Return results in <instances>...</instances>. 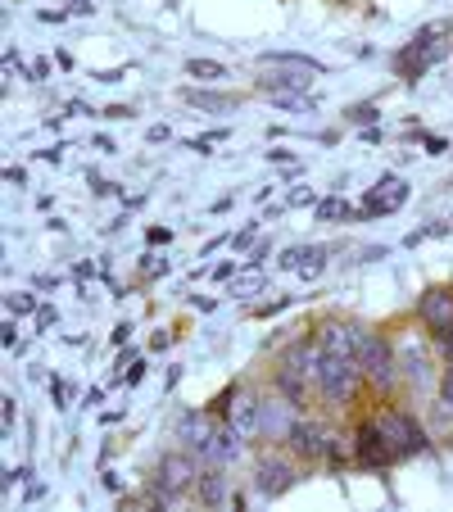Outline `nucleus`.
Instances as JSON below:
<instances>
[{"label":"nucleus","instance_id":"f257e3e1","mask_svg":"<svg viewBox=\"0 0 453 512\" xmlns=\"http://www.w3.org/2000/svg\"><path fill=\"white\" fill-rule=\"evenodd\" d=\"M318 368H322V340L318 336H299L295 345L281 349V363H277V390L295 404L318 390Z\"/></svg>","mask_w":453,"mask_h":512},{"label":"nucleus","instance_id":"f03ea898","mask_svg":"<svg viewBox=\"0 0 453 512\" xmlns=\"http://www.w3.org/2000/svg\"><path fill=\"white\" fill-rule=\"evenodd\" d=\"M363 363L358 358H340V354H322V368H318V390H322V399L327 404H336V408H345V404H354V395H358V386H363Z\"/></svg>","mask_w":453,"mask_h":512},{"label":"nucleus","instance_id":"7ed1b4c3","mask_svg":"<svg viewBox=\"0 0 453 512\" xmlns=\"http://www.w3.org/2000/svg\"><path fill=\"white\" fill-rule=\"evenodd\" d=\"M358 363H363V377H367V386H372V390L390 395V390L399 386V349L390 345L386 336L367 331L363 349H358Z\"/></svg>","mask_w":453,"mask_h":512},{"label":"nucleus","instance_id":"20e7f679","mask_svg":"<svg viewBox=\"0 0 453 512\" xmlns=\"http://www.w3.org/2000/svg\"><path fill=\"white\" fill-rule=\"evenodd\" d=\"M376 426H381V435H386L390 458H395V463H404V458H417V454L426 449V431L417 426V417L404 413V408L376 413Z\"/></svg>","mask_w":453,"mask_h":512},{"label":"nucleus","instance_id":"39448f33","mask_svg":"<svg viewBox=\"0 0 453 512\" xmlns=\"http://www.w3.org/2000/svg\"><path fill=\"white\" fill-rule=\"evenodd\" d=\"M200 472L204 467L195 463V454H164L155 467V490H164L168 499H186V494H195Z\"/></svg>","mask_w":453,"mask_h":512},{"label":"nucleus","instance_id":"423d86ee","mask_svg":"<svg viewBox=\"0 0 453 512\" xmlns=\"http://www.w3.org/2000/svg\"><path fill=\"white\" fill-rule=\"evenodd\" d=\"M295 481H299L295 463H290L281 449H263V458L254 463V490H259L263 499H281Z\"/></svg>","mask_w":453,"mask_h":512},{"label":"nucleus","instance_id":"0eeeda50","mask_svg":"<svg viewBox=\"0 0 453 512\" xmlns=\"http://www.w3.org/2000/svg\"><path fill=\"white\" fill-rule=\"evenodd\" d=\"M295 399H286L277 390L272 399H263V413H259V440H268V445H281V440H290V431H295Z\"/></svg>","mask_w":453,"mask_h":512},{"label":"nucleus","instance_id":"6e6552de","mask_svg":"<svg viewBox=\"0 0 453 512\" xmlns=\"http://www.w3.org/2000/svg\"><path fill=\"white\" fill-rule=\"evenodd\" d=\"M354 463L372 467V472H381V467L395 463V458H390L386 435H381V426H376V417H367V422L354 426Z\"/></svg>","mask_w":453,"mask_h":512},{"label":"nucleus","instance_id":"1a4fd4ad","mask_svg":"<svg viewBox=\"0 0 453 512\" xmlns=\"http://www.w3.org/2000/svg\"><path fill=\"white\" fill-rule=\"evenodd\" d=\"M218 426L222 422H213L209 408H204V413H186L182 422H177V440H186V449H191L195 458H204V463H209L213 445H218Z\"/></svg>","mask_w":453,"mask_h":512},{"label":"nucleus","instance_id":"9d476101","mask_svg":"<svg viewBox=\"0 0 453 512\" xmlns=\"http://www.w3.org/2000/svg\"><path fill=\"white\" fill-rule=\"evenodd\" d=\"M286 445H290V454L313 458V463H318V458H331V445H336V435H331L322 422H313V417H299Z\"/></svg>","mask_w":453,"mask_h":512},{"label":"nucleus","instance_id":"9b49d317","mask_svg":"<svg viewBox=\"0 0 453 512\" xmlns=\"http://www.w3.org/2000/svg\"><path fill=\"white\" fill-rule=\"evenodd\" d=\"M417 313H422V322L431 327V336H440V340L453 336V290L449 286L426 290L422 300H417Z\"/></svg>","mask_w":453,"mask_h":512},{"label":"nucleus","instance_id":"f8f14e48","mask_svg":"<svg viewBox=\"0 0 453 512\" xmlns=\"http://www.w3.org/2000/svg\"><path fill=\"white\" fill-rule=\"evenodd\" d=\"M318 340H322V354L358 358V349H363L367 331H363V327H354V322H340V318H331V322H327V327H322V331H318Z\"/></svg>","mask_w":453,"mask_h":512},{"label":"nucleus","instance_id":"ddd939ff","mask_svg":"<svg viewBox=\"0 0 453 512\" xmlns=\"http://www.w3.org/2000/svg\"><path fill=\"white\" fill-rule=\"evenodd\" d=\"M259 413H263V399L250 395V390H232V399H227V422L236 426V431L245 435V440H259Z\"/></svg>","mask_w":453,"mask_h":512},{"label":"nucleus","instance_id":"4468645a","mask_svg":"<svg viewBox=\"0 0 453 512\" xmlns=\"http://www.w3.org/2000/svg\"><path fill=\"white\" fill-rule=\"evenodd\" d=\"M404 204H408V182L390 173V177H381V182L372 186L363 213H367V218H381V213H395V209H404Z\"/></svg>","mask_w":453,"mask_h":512},{"label":"nucleus","instance_id":"2eb2a0df","mask_svg":"<svg viewBox=\"0 0 453 512\" xmlns=\"http://www.w3.org/2000/svg\"><path fill=\"white\" fill-rule=\"evenodd\" d=\"M272 68H281V73H272V78H259L263 91H272V96H277V91H299V96L309 91V82H313L309 68H295V64H272Z\"/></svg>","mask_w":453,"mask_h":512},{"label":"nucleus","instance_id":"dca6fc26","mask_svg":"<svg viewBox=\"0 0 453 512\" xmlns=\"http://www.w3.org/2000/svg\"><path fill=\"white\" fill-rule=\"evenodd\" d=\"M227 499H232V494H227V476H222V467L200 472V481H195V503H204V508H222Z\"/></svg>","mask_w":453,"mask_h":512},{"label":"nucleus","instance_id":"f3484780","mask_svg":"<svg viewBox=\"0 0 453 512\" xmlns=\"http://www.w3.org/2000/svg\"><path fill=\"white\" fill-rule=\"evenodd\" d=\"M404 354H408V381H413V386H426V381H431V363H426V354H422V340H408L404 345Z\"/></svg>","mask_w":453,"mask_h":512},{"label":"nucleus","instance_id":"a211bd4d","mask_svg":"<svg viewBox=\"0 0 453 512\" xmlns=\"http://www.w3.org/2000/svg\"><path fill=\"white\" fill-rule=\"evenodd\" d=\"M186 105H195V109H213V114H222V109H232L236 100H232V96H218V91H186Z\"/></svg>","mask_w":453,"mask_h":512},{"label":"nucleus","instance_id":"6ab92c4d","mask_svg":"<svg viewBox=\"0 0 453 512\" xmlns=\"http://www.w3.org/2000/svg\"><path fill=\"white\" fill-rule=\"evenodd\" d=\"M263 64H295V68H309V73H322L318 59L295 55V50H268V55H263Z\"/></svg>","mask_w":453,"mask_h":512},{"label":"nucleus","instance_id":"aec40b11","mask_svg":"<svg viewBox=\"0 0 453 512\" xmlns=\"http://www.w3.org/2000/svg\"><path fill=\"white\" fill-rule=\"evenodd\" d=\"M186 73H191V78H200V82H222V78H227V68L213 64V59H191V64H186Z\"/></svg>","mask_w":453,"mask_h":512},{"label":"nucleus","instance_id":"412c9836","mask_svg":"<svg viewBox=\"0 0 453 512\" xmlns=\"http://www.w3.org/2000/svg\"><path fill=\"white\" fill-rule=\"evenodd\" d=\"M349 204L345 200H318V223H336V218H345Z\"/></svg>","mask_w":453,"mask_h":512},{"label":"nucleus","instance_id":"4be33fe9","mask_svg":"<svg viewBox=\"0 0 453 512\" xmlns=\"http://www.w3.org/2000/svg\"><path fill=\"white\" fill-rule=\"evenodd\" d=\"M440 408H444V417H453V368L440 381Z\"/></svg>","mask_w":453,"mask_h":512},{"label":"nucleus","instance_id":"5701e85b","mask_svg":"<svg viewBox=\"0 0 453 512\" xmlns=\"http://www.w3.org/2000/svg\"><path fill=\"white\" fill-rule=\"evenodd\" d=\"M376 105H349V123H376Z\"/></svg>","mask_w":453,"mask_h":512},{"label":"nucleus","instance_id":"b1692460","mask_svg":"<svg viewBox=\"0 0 453 512\" xmlns=\"http://www.w3.org/2000/svg\"><path fill=\"white\" fill-rule=\"evenodd\" d=\"M254 241H259V227H254V223H250V227H245V232H236V236H232V245H236V250H241V254H245V250H250V245H254Z\"/></svg>","mask_w":453,"mask_h":512},{"label":"nucleus","instance_id":"393cba45","mask_svg":"<svg viewBox=\"0 0 453 512\" xmlns=\"http://www.w3.org/2000/svg\"><path fill=\"white\" fill-rule=\"evenodd\" d=\"M32 309H37L32 295H10V313H32Z\"/></svg>","mask_w":453,"mask_h":512},{"label":"nucleus","instance_id":"a878e982","mask_svg":"<svg viewBox=\"0 0 453 512\" xmlns=\"http://www.w3.org/2000/svg\"><path fill=\"white\" fill-rule=\"evenodd\" d=\"M164 268H168V263L159 259V254H145V272H150V277H159V272H164Z\"/></svg>","mask_w":453,"mask_h":512},{"label":"nucleus","instance_id":"bb28decb","mask_svg":"<svg viewBox=\"0 0 453 512\" xmlns=\"http://www.w3.org/2000/svg\"><path fill=\"white\" fill-rule=\"evenodd\" d=\"M286 304H290V295H281L277 304H263V309H259V318H272V313H281V309H286Z\"/></svg>","mask_w":453,"mask_h":512},{"label":"nucleus","instance_id":"cd10ccee","mask_svg":"<svg viewBox=\"0 0 453 512\" xmlns=\"http://www.w3.org/2000/svg\"><path fill=\"white\" fill-rule=\"evenodd\" d=\"M141 377H145V363H141V358H136L132 368H127V386H136V381H141Z\"/></svg>","mask_w":453,"mask_h":512},{"label":"nucleus","instance_id":"c85d7f7f","mask_svg":"<svg viewBox=\"0 0 453 512\" xmlns=\"http://www.w3.org/2000/svg\"><path fill=\"white\" fill-rule=\"evenodd\" d=\"M426 155H444V136H426Z\"/></svg>","mask_w":453,"mask_h":512},{"label":"nucleus","instance_id":"c756f323","mask_svg":"<svg viewBox=\"0 0 453 512\" xmlns=\"http://www.w3.org/2000/svg\"><path fill=\"white\" fill-rule=\"evenodd\" d=\"M0 340H5V345H19V327H14V322H5V331H0Z\"/></svg>","mask_w":453,"mask_h":512},{"label":"nucleus","instance_id":"7c9ffc66","mask_svg":"<svg viewBox=\"0 0 453 512\" xmlns=\"http://www.w3.org/2000/svg\"><path fill=\"white\" fill-rule=\"evenodd\" d=\"M96 82H123V68H105V73H96Z\"/></svg>","mask_w":453,"mask_h":512},{"label":"nucleus","instance_id":"2f4dec72","mask_svg":"<svg viewBox=\"0 0 453 512\" xmlns=\"http://www.w3.org/2000/svg\"><path fill=\"white\" fill-rule=\"evenodd\" d=\"M5 182H14V186H23V182H28V173H23V168H5Z\"/></svg>","mask_w":453,"mask_h":512},{"label":"nucleus","instance_id":"473e14b6","mask_svg":"<svg viewBox=\"0 0 453 512\" xmlns=\"http://www.w3.org/2000/svg\"><path fill=\"white\" fill-rule=\"evenodd\" d=\"M164 241H173V232H168V227H155V232H150V245H164Z\"/></svg>","mask_w":453,"mask_h":512},{"label":"nucleus","instance_id":"72a5a7b5","mask_svg":"<svg viewBox=\"0 0 453 512\" xmlns=\"http://www.w3.org/2000/svg\"><path fill=\"white\" fill-rule=\"evenodd\" d=\"M168 136H173V127H164V123L150 127V141H168Z\"/></svg>","mask_w":453,"mask_h":512},{"label":"nucleus","instance_id":"f704fd0d","mask_svg":"<svg viewBox=\"0 0 453 512\" xmlns=\"http://www.w3.org/2000/svg\"><path fill=\"white\" fill-rule=\"evenodd\" d=\"M105 118H132V109H127V105H109Z\"/></svg>","mask_w":453,"mask_h":512},{"label":"nucleus","instance_id":"c9c22d12","mask_svg":"<svg viewBox=\"0 0 453 512\" xmlns=\"http://www.w3.org/2000/svg\"><path fill=\"white\" fill-rule=\"evenodd\" d=\"M127 336H132V327H127V322H118V327H114V340H118V345H127Z\"/></svg>","mask_w":453,"mask_h":512},{"label":"nucleus","instance_id":"e433bc0d","mask_svg":"<svg viewBox=\"0 0 453 512\" xmlns=\"http://www.w3.org/2000/svg\"><path fill=\"white\" fill-rule=\"evenodd\" d=\"M68 5H73V10H91V5H87V0H68Z\"/></svg>","mask_w":453,"mask_h":512}]
</instances>
